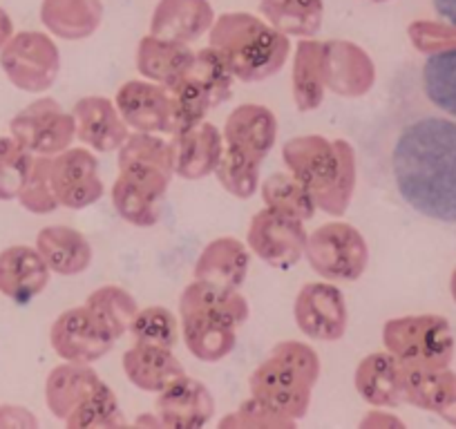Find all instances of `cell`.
<instances>
[{"label": "cell", "mask_w": 456, "mask_h": 429, "mask_svg": "<svg viewBox=\"0 0 456 429\" xmlns=\"http://www.w3.org/2000/svg\"><path fill=\"white\" fill-rule=\"evenodd\" d=\"M117 152H119V170L137 166V168L161 170L175 177L173 142L166 139V134L130 133V137Z\"/></svg>", "instance_id": "1f68e13d"}, {"label": "cell", "mask_w": 456, "mask_h": 429, "mask_svg": "<svg viewBox=\"0 0 456 429\" xmlns=\"http://www.w3.org/2000/svg\"><path fill=\"white\" fill-rule=\"evenodd\" d=\"M251 269V248L235 238H217L206 244L195 262V279L226 288H242Z\"/></svg>", "instance_id": "603a6c76"}, {"label": "cell", "mask_w": 456, "mask_h": 429, "mask_svg": "<svg viewBox=\"0 0 456 429\" xmlns=\"http://www.w3.org/2000/svg\"><path fill=\"white\" fill-rule=\"evenodd\" d=\"M50 266L37 247H16L0 251V295L14 304H28L50 284Z\"/></svg>", "instance_id": "e0dca14e"}, {"label": "cell", "mask_w": 456, "mask_h": 429, "mask_svg": "<svg viewBox=\"0 0 456 429\" xmlns=\"http://www.w3.org/2000/svg\"><path fill=\"white\" fill-rule=\"evenodd\" d=\"M293 101L300 112H314L322 105L327 85L322 72V43L302 41L293 54Z\"/></svg>", "instance_id": "f1b7e54d"}, {"label": "cell", "mask_w": 456, "mask_h": 429, "mask_svg": "<svg viewBox=\"0 0 456 429\" xmlns=\"http://www.w3.org/2000/svg\"><path fill=\"white\" fill-rule=\"evenodd\" d=\"M77 139L94 152H114L124 146L133 130L119 108L108 96H83L72 108Z\"/></svg>", "instance_id": "4fadbf2b"}, {"label": "cell", "mask_w": 456, "mask_h": 429, "mask_svg": "<svg viewBox=\"0 0 456 429\" xmlns=\"http://www.w3.org/2000/svg\"><path fill=\"white\" fill-rule=\"evenodd\" d=\"M370 183L423 220L456 226V121L396 90L361 139Z\"/></svg>", "instance_id": "6da1fadb"}, {"label": "cell", "mask_w": 456, "mask_h": 429, "mask_svg": "<svg viewBox=\"0 0 456 429\" xmlns=\"http://www.w3.org/2000/svg\"><path fill=\"white\" fill-rule=\"evenodd\" d=\"M155 414L164 427L197 429L210 423L215 416V398L210 389L200 380L183 376L170 387L159 392L155 402Z\"/></svg>", "instance_id": "2e32d148"}, {"label": "cell", "mask_w": 456, "mask_h": 429, "mask_svg": "<svg viewBox=\"0 0 456 429\" xmlns=\"http://www.w3.org/2000/svg\"><path fill=\"white\" fill-rule=\"evenodd\" d=\"M210 47L222 56L233 77L244 83L275 77L291 52L287 34L253 16H224L210 32Z\"/></svg>", "instance_id": "3957f363"}, {"label": "cell", "mask_w": 456, "mask_h": 429, "mask_svg": "<svg viewBox=\"0 0 456 429\" xmlns=\"http://www.w3.org/2000/svg\"><path fill=\"white\" fill-rule=\"evenodd\" d=\"M182 340L186 349L200 362H222L233 353L238 344V329L235 322L210 313H182Z\"/></svg>", "instance_id": "44dd1931"}, {"label": "cell", "mask_w": 456, "mask_h": 429, "mask_svg": "<svg viewBox=\"0 0 456 429\" xmlns=\"http://www.w3.org/2000/svg\"><path fill=\"white\" fill-rule=\"evenodd\" d=\"M0 68L14 87L41 94L59 78L61 54L45 34L20 32L0 50Z\"/></svg>", "instance_id": "5b68a950"}, {"label": "cell", "mask_w": 456, "mask_h": 429, "mask_svg": "<svg viewBox=\"0 0 456 429\" xmlns=\"http://www.w3.org/2000/svg\"><path fill=\"white\" fill-rule=\"evenodd\" d=\"M403 362L389 352H374L362 358L354 374V387L367 405L394 407L403 401Z\"/></svg>", "instance_id": "d4e9b609"}, {"label": "cell", "mask_w": 456, "mask_h": 429, "mask_svg": "<svg viewBox=\"0 0 456 429\" xmlns=\"http://www.w3.org/2000/svg\"><path fill=\"white\" fill-rule=\"evenodd\" d=\"M222 134L226 146L265 161L278 142V119L266 105H240L228 115Z\"/></svg>", "instance_id": "ffe728a7"}, {"label": "cell", "mask_w": 456, "mask_h": 429, "mask_svg": "<svg viewBox=\"0 0 456 429\" xmlns=\"http://www.w3.org/2000/svg\"><path fill=\"white\" fill-rule=\"evenodd\" d=\"M170 179V174L155 168H121L112 186V206L117 214L139 229L155 226L161 220V206Z\"/></svg>", "instance_id": "ba28073f"}, {"label": "cell", "mask_w": 456, "mask_h": 429, "mask_svg": "<svg viewBox=\"0 0 456 429\" xmlns=\"http://www.w3.org/2000/svg\"><path fill=\"white\" fill-rule=\"evenodd\" d=\"M128 334L137 344H152V347L175 349L182 336V325H179V315L166 306L152 304L143 306L137 311V315L130 322Z\"/></svg>", "instance_id": "d590c367"}, {"label": "cell", "mask_w": 456, "mask_h": 429, "mask_svg": "<svg viewBox=\"0 0 456 429\" xmlns=\"http://www.w3.org/2000/svg\"><path fill=\"white\" fill-rule=\"evenodd\" d=\"M219 427H296V420L275 414V411H271L269 407H265L262 402H257L256 398L251 396L247 402H242L233 414L226 416V418L219 423Z\"/></svg>", "instance_id": "60d3db41"}, {"label": "cell", "mask_w": 456, "mask_h": 429, "mask_svg": "<svg viewBox=\"0 0 456 429\" xmlns=\"http://www.w3.org/2000/svg\"><path fill=\"white\" fill-rule=\"evenodd\" d=\"M105 387L90 365L68 362L54 367L45 380V405L59 420H65L86 398L94 396Z\"/></svg>", "instance_id": "7402d4cb"}, {"label": "cell", "mask_w": 456, "mask_h": 429, "mask_svg": "<svg viewBox=\"0 0 456 429\" xmlns=\"http://www.w3.org/2000/svg\"><path fill=\"white\" fill-rule=\"evenodd\" d=\"M260 170L262 161L253 159V157L244 155V152L235 150L231 146H224L222 159H219L213 174L228 195L238 197V199H251L260 190Z\"/></svg>", "instance_id": "836d02e7"}, {"label": "cell", "mask_w": 456, "mask_h": 429, "mask_svg": "<svg viewBox=\"0 0 456 429\" xmlns=\"http://www.w3.org/2000/svg\"><path fill=\"white\" fill-rule=\"evenodd\" d=\"M271 20L278 32L287 36H314L320 29L318 0H282L278 10L271 12Z\"/></svg>", "instance_id": "f35d334b"}, {"label": "cell", "mask_w": 456, "mask_h": 429, "mask_svg": "<svg viewBox=\"0 0 456 429\" xmlns=\"http://www.w3.org/2000/svg\"><path fill=\"white\" fill-rule=\"evenodd\" d=\"M195 52L177 41L161 36H146L139 43L137 69L143 78L170 87L188 72Z\"/></svg>", "instance_id": "4316f807"}, {"label": "cell", "mask_w": 456, "mask_h": 429, "mask_svg": "<svg viewBox=\"0 0 456 429\" xmlns=\"http://www.w3.org/2000/svg\"><path fill=\"white\" fill-rule=\"evenodd\" d=\"M183 77L191 78V81L204 92L213 110L233 96V72L228 69V65L224 63L222 56H219L210 45L195 52L191 68H188V72L183 74Z\"/></svg>", "instance_id": "4dcf8cb0"}, {"label": "cell", "mask_w": 456, "mask_h": 429, "mask_svg": "<svg viewBox=\"0 0 456 429\" xmlns=\"http://www.w3.org/2000/svg\"><path fill=\"white\" fill-rule=\"evenodd\" d=\"M126 376L137 389L148 393H159L175 380L183 378L186 369L175 356V349L152 347V344H137L134 343L128 352L124 353Z\"/></svg>", "instance_id": "cb8c5ba5"}, {"label": "cell", "mask_w": 456, "mask_h": 429, "mask_svg": "<svg viewBox=\"0 0 456 429\" xmlns=\"http://www.w3.org/2000/svg\"><path fill=\"white\" fill-rule=\"evenodd\" d=\"M405 90L456 121V45L429 52Z\"/></svg>", "instance_id": "d6986e66"}, {"label": "cell", "mask_w": 456, "mask_h": 429, "mask_svg": "<svg viewBox=\"0 0 456 429\" xmlns=\"http://www.w3.org/2000/svg\"><path fill=\"white\" fill-rule=\"evenodd\" d=\"M296 325L306 338L318 343H338L347 334L349 311L345 293L336 282H309L300 288L293 304Z\"/></svg>", "instance_id": "9c48e42d"}, {"label": "cell", "mask_w": 456, "mask_h": 429, "mask_svg": "<svg viewBox=\"0 0 456 429\" xmlns=\"http://www.w3.org/2000/svg\"><path fill=\"white\" fill-rule=\"evenodd\" d=\"M173 142V168L175 174L186 182H201L210 177L217 168L226 142L217 125L201 121L195 128L170 137Z\"/></svg>", "instance_id": "ac0fdd59"}, {"label": "cell", "mask_w": 456, "mask_h": 429, "mask_svg": "<svg viewBox=\"0 0 456 429\" xmlns=\"http://www.w3.org/2000/svg\"><path fill=\"white\" fill-rule=\"evenodd\" d=\"M305 222L293 220L289 214L262 208L253 214L247 233V247L256 257L273 269L289 271L305 257L306 248Z\"/></svg>", "instance_id": "52a82bcc"}, {"label": "cell", "mask_w": 456, "mask_h": 429, "mask_svg": "<svg viewBox=\"0 0 456 429\" xmlns=\"http://www.w3.org/2000/svg\"><path fill=\"white\" fill-rule=\"evenodd\" d=\"M248 387H251V396L257 402L297 423L309 411L311 392H314L315 384H311L305 376L293 371L278 358L269 356L256 367L251 380H248Z\"/></svg>", "instance_id": "8fae6325"}, {"label": "cell", "mask_w": 456, "mask_h": 429, "mask_svg": "<svg viewBox=\"0 0 456 429\" xmlns=\"http://www.w3.org/2000/svg\"><path fill=\"white\" fill-rule=\"evenodd\" d=\"M12 36H14V28H12L10 16L0 10V50H3V45H5Z\"/></svg>", "instance_id": "f6af8a7d"}, {"label": "cell", "mask_w": 456, "mask_h": 429, "mask_svg": "<svg viewBox=\"0 0 456 429\" xmlns=\"http://www.w3.org/2000/svg\"><path fill=\"white\" fill-rule=\"evenodd\" d=\"M50 179L59 206L69 210H81L96 204L103 197L99 159L90 148H72L52 157Z\"/></svg>", "instance_id": "7c38bea8"}, {"label": "cell", "mask_w": 456, "mask_h": 429, "mask_svg": "<svg viewBox=\"0 0 456 429\" xmlns=\"http://www.w3.org/2000/svg\"><path fill=\"white\" fill-rule=\"evenodd\" d=\"M260 195L266 208L275 210L293 217V220L309 222L314 220V214L318 213V204H315L314 195L309 188L293 177L289 170L284 173H273L260 183Z\"/></svg>", "instance_id": "f546056e"}, {"label": "cell", "mask_w": 456, "mask_h": 429, "mask_svg": "<svg viewBox=\"0 0 456 429\" xmlns=\"http://www.w3.org/2000/svg\"><path fill=\"white\" fill-rule=\"evenodd\" d=\"M86 306L108 327L110 334L117 340L124 334H128L130 322H133V318L139 311V304L133 297V293L117 287V284H108V287L92 291Z\"/></svg>", "instance_id": "d6a6232c"}, {"label": "cell", "mask_w": 456, "mask_h": 429, "mask_svg": "<svg viewBox=\"0 0 456 429\" xmlns=\"http://www.w3.org/2000/svg\"><path fill=\"white\" fill-rule=\"evenodd\" d=\"M324 85L338 96L358 99L376 83V65L367 52L345 41L322 43Z\"/></svg>", "instance_id": "5bb4252c"}, {"label": "cell", "mask_w": 456, "mask_h": 429, "mask_svg": "<svg viewBox=\"0 0 456 429\" xmlns=\"http://www.w3.org/2000/svg\"><path fill=\"white\" fill-rule=\"evenodd\" d=\"M114 103L133 133H168V87L148 81V78H133L117 90Z\"/></svg>", "instance_id": "9a60e30c"}, {"label": "cell", "mask_w": 456, "mask_h": 429, "mask_svg": "<svg viewBox=\"0 0 456 429\" xmlns=\"http://www.w3.org/2000/svg\"><path fill=\"white\" fill-rule=\"evenodd\" d=\"M289 173L300 179L314 195L318 210L345 214L356 188V150L345 139L302 134L282 146Z\"/></svg>", "instance_id": "7a4b0ae2"}, {"label": "cell", "mask_w": 456, "mask_h": 429, "mask_svg": "<svg viewBox=\"0 0 456 429\" xmlns=\"http://www.w3.org/2000/svg\"><path fill=\"white\" fill-rule=\"evenodd\" d=\"M269 356L278 358L280 362H284L287 367H291L293 371H297L300 376H305L311 384L318 383L320 378V358L315 353L314 347H309L306 343H297V340H284L278 343L271 349Z\"/></svg>", "instance_id": "b9f144b4"}, {"label": "cell", "mask_w": 456, "mask_h": 429, "mask_svg": "<svg viewBox=\"0 0 456 429\" xmlns=\"http://www.w3.org/2000/svg\"><path fill=\"white\" fill-rule=\"evenodd\" d=\"M432 5L447 25L456 28V0H432Z\"/></svg>", "instance_id": "ee69618b"}, {"label": "cell", "mask_w": 456, "mask_h": 429, "mask_svg": "<svg viewBox=\"0 0 456 429\" xmlns=\"http://www.w3.org/2000/svg\"><path fill=\"white\" fill-rule=\"evenodd\" d=\"M305 257L327 282H356L370 266V247L354 224L327 222L309 233Z\"/></svg>", "instance_id": "277c9868"}, {"label": "cell", "mask_w": 456, "mask_h": 429, "mask_svg": "<svg viewBox=\"0 0 456 429\" xmlns=\"http://www.w3.org/2000/svg\"><path fill=\"white\" fill-rule=\"evenodd\" d=\"M69 429L90 427H124L126 416L112 389L105 384L94 396L86 398L68 418L63 420Z\"/></svg>", "instance_id": "74e56055"}, {"label": "cell", "mask_w": 456, "mask_h": 429, "mask_svg": "<svg viewBox=\"0 0 456 429\" xmlns=\"http://www.w3.org/2000/svg\"><path fill=\"white\" fill-rule=\"evenodd\" d=\"M0 427H38V420L32 411L19 405H0Z\"/></svg>", "instance_id": "7bdbcfd3"}, {"label": "cell", "mask_w": 456, "mask_h": 429, "mask_svg": "<svg viewBox=\"0 0 456 429\" xmlns=\"http://www.w3.org/2000/svg\"><path fill=\"white\" fill-rule=\"evenodd\" d=\"M37 248L52 273L63 275V278L86 273L92 264L90 242L86 239V235L69 226H45L37 235Z\"/></svg>", "instance_id": "484cf974"}, {"label": "cell", "mask_w": 456, "mask_h": 429, "mask_svg": "<svg viewBox=\"0 0 456 429\" xmlns=\"http://www.w3.org/2000/svg\"><path fill=\"white\" fill-rule=\"evenodd\" d=\"M50 343L56 356L63 358V360L92 365V362L101 360V358L112 352L117 338L83 304L63 311L54 320V325L50 329Z\"/></svg>", "instance_id": "30bf717a"}, {"label": "cell", "mask_w": 456, "mask_h": 429, "mask_svg": "<svg viewBox=\"0 0 456 429\" xmlns=\"http://www.w3.org/2000/svg\"><path fill=\"white\" fill-rule=\"evenodd\" d=\"M50 164L52 157H37L28 183H25L19 195L20 206L32 214H50L56 208H61L59 199L54 195V188H52Z\"/></svg>", "instance_id": "ab89813d"}, {"label": "cell", "mask_w": 456, "mask_h": 429, "mask_svg": "<svg viewBox=\"0 0 456 429\" xmlns=\"http://www.w3.org/2000/svg\"><path fill=\"white\" fill-rule=\"evenodd\" d=\"M37 157L14 137H0V201L19 199Z\"/></svg>", "instance_id": "8d00e7d4"}, {"label": "cell", "mask_w": 456, "mask_h": 429, "mask_svg": "<svg viewBox=\"0 0 456 429\" xmlns=\"http://www.w3.org/2000/svg\"><path fill=\"white\" fill-rule=\"evenodd\" d=\"M10 134L34 157H56L74 143L77 124L59 101L43 96L10 121Z\"/></svg>", "instance_id": "8992f818"}, {"label": "cell", "mask_w": 456, "mask_h": 429, "mask_svg": "<svg viewBox=\"0 0 456 429\" xmlns=\"http://www.w3.org/2000/svg\"><path fill=\"white\" fill-rule=\"evenodd\" d=\"M210 313L226 318L242 327L251 315L247 297L240 288H226L213 282L192 279L179 295V315L182 313Z\"/></svg>", "instance_id": "83f0119b"}, {"label": "cell", "mask_w": 456, "mask_h": 429, "mask_svg": "<svg viewBox=\"0 0 456 429\" xmlns=\"http://www.w3.org/2000/svg\"><path fill=\"white\" fill-rule=\"evenodd\" d=\"M168 94H170V119H168V133H166V137H177V134L195 128V125H200L201 121H206V115L213 110L204 92H201L200 87L186 77H182L175 85H170Z\"/></svg>", "instance_id": "e575fe53"}]
</instances>
